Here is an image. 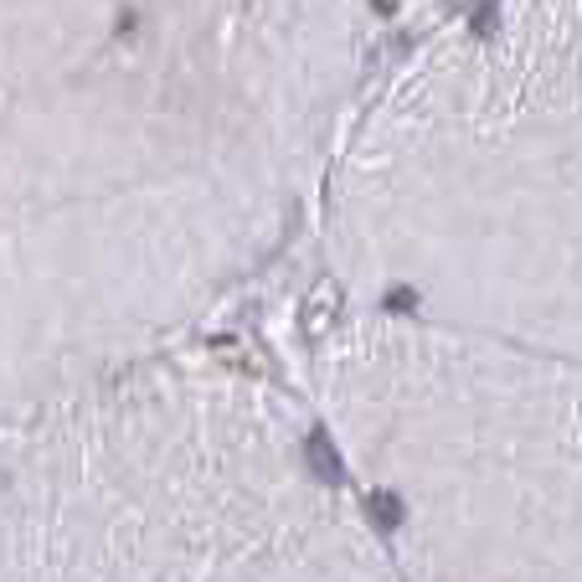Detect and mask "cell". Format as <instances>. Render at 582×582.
Returning <instances> with one entry per match:
<instances>
[{"label":"cell","instance_id":"cell-1","mask_svg":"<svg viewBox=\"0 0 582 582\" xmlns=\"http://www.w3.org/2000/svg\"><path fill=\"white\" fill-rule=\"evenodd\" d=\"M366 0H0V429L181 351L320 202Z\"/></svg>","mask_w":582,"mask_h":582},{"label":"cell","instance_id":"cell-2","mask_svg":"<svg viewBox=\"0 0 582 582\" xmlns=\"http://www.w3.org/2000/svg\"><path fill=\"white\" fill-rule=\"evenodd\" d=\"M351 309L582 366V0H480L356 109L320 191Z\"/></svg>","mask_w":582,"mask_h":582},{"label":"cell","instance_id":"cell-3","mask_svg":"<svg viewBox=\"0 0 582 582\" xmlns=\"http://www.w3.org/2000/svg\"><path fill=\"white\" fill-rule=\"evenodd\" d=\"M0 582H402L320 423L166 351L0 429Z\"/></svg>","mask_w":582,"mask_h":582},{"label":"cell","instance_id":"cell-4","mask_svg":"<svg viewBox=\"0 0 582 582\" xmlns=\"http://www.w3.org/2000/svg\"><path fill=\"white\" fill-rule=\"evenodd\" d=\"M305 392L402 582H582V366L345 305Z\"/></svg>","mask_w":582,"mask_h":582}]
</instances>
